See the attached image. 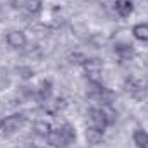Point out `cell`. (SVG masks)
Here are the masks:
<instances>
[{
	"mask_svg": "<svg viewBox=\"0 0 148 148\" xmlns=\"http://www.w3.org/2000/svg\"><path fill=\"white\" fill-rule=\"evenodd\" d=\"M114 50H115V53L119 55L121 60H129L134 55V48L131 45H127V43H119V45L114 47Z\"/></svg>",
	"mask_w": 148,
	"mask_h": 148,
	"instance_id": "9c48e42d",
	"label": "cell"
},
{
	"mask_svg": "<svg viewBox=\"0 0 148 148\" xmlns=\"http://www.w3.org/2000/svg\"><path fill=\"white\" fill-rule=\"evenodd\" d=\"M88 117L91 121V126L97 127V129L105 131V127L110 126L109 121H107V117H105V114H103V110H102V107H91L88 110Z\"/></svg>",
	"mask_w": 148,
	"mask_h": 148,
	"instance_id": "277c9868",
	"label": "cell"
},
{
	"mask_svg": "<svg viewBox=\"0 0 148 148\" xmlns=\"http://www.w3.org/2000/svg\"><path fill=\"white\" fill-rule=\"evenodd\" d=\"M124 86H126V91H127L134 100L141 102V100L147 98L148 91H147V86H145L143 81H140V79H136V77H127V79L124 81Z\"/></svg>",
	"mask_w": 148,
	"mask_h": 148,
	"instance_id": "6da1fadb",
	"label": "cell"
},
{
	"mask_svg": "<svg viewBox=\"0 0 148 148\" xmlns=\"http://www.w3.org/2000/svg\"><path fill=\"white\" fill-rule=\"evenodd\" d=\"M17 74H19V77H23V79H29V77H33V69L31 67H28V66H19L17 69Z\"/></svg>",
	"mask_w": 148,
	"mask_h": 148,
	"instance_id": "2e32d148",
	"label": "cell"
},
{
	"mask_svg": "<svg viewBox=\"0 0 148 148\" xmlns=\"http://www.w3.org/2000/svg\"><path fill=\"white\" fill-rule=\"evenodd\" d=\"M5 41H7V45H9L10 48H14V50H21V48L26 47L28 38H26V35H24L23 31H17V29H16V31H9V33H7Z\"/></svg>",
	"mask_w": 148,
	"mask_h": 148,
	"instance_id": "5b68a950",
	"label": "cell"
},
{
	"mask_svg": "<svg viewBox=\"0 0 148 148\" xmlns=\"http://www.w3.org/2000/svg\"><path fill=\"white\" fill-rule=\"evenodd\" d=\"M47 140H48V143H50L52 147H55V148L69 147V145H67V141L64 140V136L60 134V131H59V129H52V133L47 136Z\"/></svg>",
	"mask_w": 148,
	"mask_h": 148,
	"instance_id": "30bf717a",
	"label": "cell"
},
{
	"mask_svg": "<svg viewBox=\"0 0 148 148\" xmlns=\"http://www.w3.org/2000/svg\"><path fill=\"white\" fill-rule=\"evenodd\" d=\"M24 7H26V12L29 16H38L43 9V3H41V0H26Z\"/></svg>",
	"mask_w": 148,
	"mask_h": 148,
	"instance_id": "9a60e30c",
	"label": "cell"
},
{
	"mask_svg": "<svg viewBox=\"0 0 148 148\" xmlns=\"http://www.w3.org/2000/svg\"><path fill=\"white\" fill-rule=\"evenodd\" d=\"M133 36L140 41H148V24L147 23H138L133 26Z\"/></svg>",
	"mask_w": 148,
	"mask_h": 148,
	"instance_id": "7c38bea8",
	"label": "cell"
},
{
	"mask_svg": "<svg viewBox=\"0 0 148 148\" xmlns=\"http://www.w3.org/2000/svg\"><path fill=\"white\" fill-rule=\"evenodd\" d=\"M23 124H24V115L23 114H12V115H7L5 119L0 121V127L3 129L5 134L16 133Z\"/></svg>",
	"mask_w": 148,
	"mask_h": 148,
	"instance_id": "7a4b0ae2",
	"label": "cell"
},
{
	"mask_svg": "<svg viewBox=\"0 0 148 148\" xmlns=\"http://www.w3.org/2000/svg\"><path fill=\"white\" fill-rule=\"evenodd\" d=\"M84 138H86V143H90L91 147H97V145H100V143L103 141V131H102V129H97V127H93V126H90V127H86V131H84Z\"/></svg>",
	"mask_w": 148,
	"mask_h": 148,
	"instance_id": "8992f818",
	"label": "cell"
},
{
	"mask_svg": "<svg viewBox=\"0 0 148 148\" xmlns=\"http://www.w3.org/2000/svg\"><path fill=\"white\" fill-rule=\"evenodd\" d=\"M59 131H60V134L64 136V140L67 141V145H71V143H74V141H76V129H74L69 122L62 124V126L59 127Z\"/></svg>",
	"mask_w": 148,
	"mask_h": 148,
	"instance_id": "4fadbf2b",
	"label": "cell"
},
{
	"mask_svg": "<svg viewBox=\"0 0 148 148\" xmlns=\"http://www.w3.org/2000/svg\"><path fill=\"white\" fill-rule=\"evenodd\" d=\"M84 73L88 81H100V74H102V62L98 59H86L83 62Z\"/></svg>",
	"mask_w": 148,
	"mask_h": 148,
	"instance_id": "3957f363",
	"label": "cell"
},
{
	"mask_svg": "<svg viewBox=\"0 0 148 148\" xmlns=\"http://www.w3.org/2000/svg\"><path fill=\"white\" fill-rule=\"evenodd\" d=\"M38 95H40V98H41L43 102L50 100V97H52V81H50V79H45V81L40 84Z\"/></svg>",
	"mask_w": 148,
	"mask_h": 148,
	"instance_id": "5bb4252c",
	"label": "cell"
},
{
	"mask_svg": "<svg viewBox=\"0 0 148 148\" xmlns=\"http://www.w3.org/2000/svg\"><path fill=\"white\" fill-rule=\"evenodd\" d=\"M133 143L138 148H148V133L145 129H136L133 133Z\"/></svg>",
	"mask_w": 148,
	"mask_h": 148,
	"instance_id": "8fae6325",
	"label": "cell"
},
{
	"mask_svg": "<svg viewBox=\"0 0 148 148\" xmlns=\"http://www.w3.org/2000/svg\"><path fill=\"white\" fill-rule=\"evenodd\" d=\"M38 148H47V147H38Z\"/></svg>",
	"mask_w": 148,
	"mask_h": 148,
	"instance_id": "e0dca14e",
	"label": "cell"
},
{
	"mask_svg": "<svg viewBox=\"0 0 148 148\" xmlns=\"http://www.w3.org/2000/svg\"><path fill=\"white\" fill-rule=\"evenodd\" d=\"M133 9H134V5L131 0H115V3H114V10L119 17H129L133 14Z\"/></svg>",
	"mask_w": 148,
	"mask_h": 148,
	"instance_id": "52a82bcc",
	"label": "cell"
},
{
	"mask_svg": "<svg viewBox=\"0 0 148 148\" xmlns=\"http://www.w3.org/2000/svg\"><path fill=\"white\" fill-rule=\"evenodd\" d=\"M33 133H35L36 136H40V138H47V136L52 133V126H50L48 121L40 119V121H36V122L33 124Z\"/></svg>",
	"mask_w": 148,
	"mask_h": 148,
	"instance_id": "ba28073f",
	"label": "cell"
}]
</instances>
